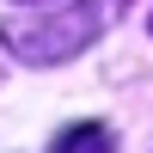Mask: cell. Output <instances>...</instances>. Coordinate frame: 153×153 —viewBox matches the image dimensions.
<instances>
[{
  "mask_svg": "<svg viewBox=\"0 0 153 153\" xmlns=\"http://www.w3.org/2000/svg\"><path fill=\"white\" fill-rule=\"evenodd\" d=\"M31 6H43V0H31Z\"/></svg>",
  "mask_w": 153,
  "mask_h": 153,
  "instance_id": "cell-3",
  "label": "cell"
},
{
  "mask_svg": "<svg viewBox=\"0 0 153 153\" xmlns=\"http://www.w3.org/2000/svg\"><path fill=\"white\" fill-rule=\"evenodd\" d=\"M98 19H104L98 0L68 6V12H49V19H0V43L19 61H68L74 49H86L98 37Z\"/></svg>",
  "mask_w": 153,
  "mask_h": 153,
  "instance_id": "cell-1",
  "label": "cell"
},
{
  "mask_svg": "<svg viewBox=\"0 0 153 153\" xmlns=\"http://www.w3.org/2000/svg\"><path fill=\"white\" fill-rule=\"evenodd\" d=\"M49 153H117V135L104 129V123H74V129H61Z\"/></svg>",
  "mask_w": 153,
  "mask_h": 153,
  "instance_id": "cell-2",
  "label": "cell"
}]
</instances>
